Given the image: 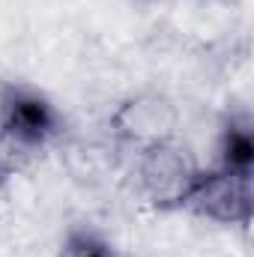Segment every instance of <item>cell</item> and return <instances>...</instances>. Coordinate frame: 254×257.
Wrapping results in <instances>:
<instances>
[{
	"label": "cell",
	"instance_id": "3957f363",
	"mask_svg": "<svg viewBox=\"0 0 254 257\" xmlns=\"http://www.w3.org/2000/svg\"><path fill=\"white\" fill-rule=\"evenodd\" d=\"M218 165L236 174H251L254 171V132L248 117H233L224 132H221V144H218Z\"/></svg>",
	"mask_w": 254,
	"mask_h": 257
},
{
	"label": "cell",
	"instance_id": "7a4b0ae2",
	"mask_svg": "<svg viewBox=\"0 0 254 257\" xmlns=\"http://www.w3.org/2000/svg\"><path fill=\"white\" fill-rule=\"evenodd\" d=\"M60 128V114L48 96L33 87L9 84L0 96V138L21 150L36 153L42 150Z\"/></svg>",
	"mask_w": 254,
	"mask_h": 257
},
{
	"label": "cell",
	"instance_id": "277c9868",
	"mask_svg": "<svg viewBox=\"0 0 254 257\" xmlns=\"http://www.w3.org/2000/svg\"><path fill=\"white\" fill-rule=\"evenodd\" d=\"M60 257H120V251L102 233H96L90 227H75L66 233Z\"/></svg>",
	"mask_w": 254,
	"mask_h": 257
},
{
	"label": "cell",
	"instance_id": "6da1fadb",
	"mask_svg": "<svg viewBox=\"0 0 254 257\" xmlns=\"http://www.w3.org/2000/svg\"><path fill=\"white\" fill-rule=\"evenodd\" d=\"M174 209L218 221V224H248L251 221V174H236L227 168L194 171L186 192Z\"/></svg>",
	"mask_w": 254,
	"mask_h": 257
}]
</instances>
